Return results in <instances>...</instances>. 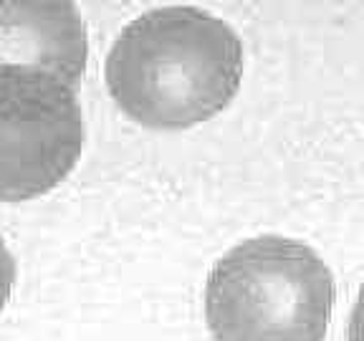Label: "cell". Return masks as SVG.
<instances>
[{
    "mask_svg": "<svg viewBox=\"0 0 364 341\" xmlns=\"http://www.w3.org/2000/svg\"><path fill=\"white\" fill-rule=\"evenodd\" d=\"M243 43L220 18L193 6L134 18L107 56L117 107L149 129H188L213 119L238 94Z\"/></svg>",
    "mask_w": 364,
    "mask_h": 341,
    "instance_id": "cell-1",
    "label": "cell"
},
{
    "mask_svg": "<svg viewBox=\"0 0 364 341\" xmlns=\"http://www.w3.org/2000/svg\"><path fill=\"white\" fill-rule=\"evenodd\" d=\"M334 296V276L316 250L263 235L213 266L205 318L215 341H324Z\"/></svg>",
    "mask_w": 364,
    "mask_h": 341,
    "instance_id": "cell-2",
    "label": "cell"
},
{
    "mask_svg": "<svg viewBox=\"0 0 364 341\" xmlns=\"http://www.w3.org/2000/svg\"><path fill=\"white\" fill-rule=\"evenodd\" d=\"M76 86L38 68L0 66V202L51 193L84 149Z\"/></svg>",
    "mask_w": 364,
    "mask_h": 341,
    "instance_id": "cell-3",
    "label": "cell"
},
{
    "mask_svg": "<svg viewBox=\"0 0 364 341\" xmlns=\"http://www.w3.org/2000/svg\"><path fill=\"white\" fill-rule=\"evenodd\" d=\"M86 56V26L74 3L0 0V66L38 68L79 89Z\"/></svg>",
    "mask_w": 364,
    "mask_h": 341,
    "instance_id": "cell-4",
    "label": "cell"
},
{
    "mask_svg": "<svg viewBox=\"0 0 364 341\" xmlns=\"http://www.w3.org/2000/svg\"><path fill=\"white\" fill-rule=\"evenodd\" d=\"M13 286H16V261H13L6 243L0 240V311L6 308L8 298H11Z\"/></svg>",
    "mask_w": 364,
    "mask_h": 341,
    "instance_id": "cell-5",
    "label": "cell"
},
{
    "mask_svg": "<svg viewBox=\"0 0 364 341\" xmlns=\"http://www.w3.org/2000/svg\"><path fill=\"white\" fill-rule=\"evenodd\" d=\"M349 341H364V283L359 288L352 316H349Z\"/></svg>",
    "mask_w": 364,
    "mask_h": 341,
    "instance_id": "cell-6",
    "label": "cell"
}]
</instances>
